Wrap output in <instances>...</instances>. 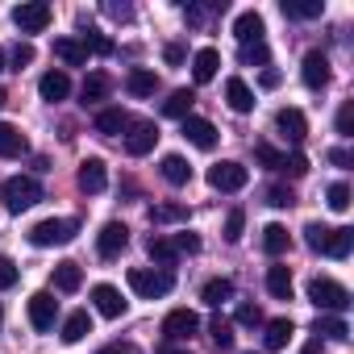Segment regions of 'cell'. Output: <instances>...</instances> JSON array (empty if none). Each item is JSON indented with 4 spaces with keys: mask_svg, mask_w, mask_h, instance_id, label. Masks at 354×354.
<instances>
[{
    "mask_svg": "<svg viewBox=\"0 0 354 354\" xmlns=\"http://www.w3.org/2000/svg\"><path fill=\"white\" fill-rule=\"evenodd\" d=\"M38 92H42V100H50V104L67 100V92H71V80H67V71H46V75L38 80Z\"/></svg>",
    "mask_w": 354,
    "mask_h": 354,
    "instance_id": "ffe728a7",
    "label": "cell"
},
{
    "mask_svg": "<svg viewBox=\"0 0 354 354\" xmlns=\"http://www.w3.org/2000/svg\"><path fill=\"white\" fill-rule=\"evenodd\" d=\"M125 246H129V230H125L121 221H109V225L96 234V250H100V259H117Z\"/></svg>",
    "mask_w": 354,
    "mask_h": 354,
    "instance_id": "4fadbf2b",
    "label": "cell"
},
{
    "mask_svg": "<svg viewBox=\"0 0 354 354\" xmlns=\"http://www.w3.org/2000/svg\"><path fill=\"white\" fill-rule=\"evenodd\" d=\"M0 71H5V50H0Z\"/></svg>",
    "mask_w": 354,
    "mask_h": 354,
    "instance_id": "91938a15",
    "label": "cell"
},
{
    "mask_svg": "<svg viewBox=\"0 0 354 354\" xmlns=\"http://www.w3.org/2000/svg\"><path fill=\"white\" fill-rule=\"evenodd\" d=\"M217 67H221V55H217L213 46H201V50L192 55V75H196V84L217 80Z\"/></svg>",
    "mask_w": 354,
    "mask_h": 354,
    "instance_id": "d6986e66",
    "label": "cell"
},
{
    "mask_svg": "<svg viewBox=\"0 0 354 354\" xmlns=\"http://www.w3.org/2000/svg\"><path fill=\"white\" fill-rule=\"evenodd\" d=\"M263 250H267L271 259L288 254V230H283V225H267V230H263Z\"/></svg>",
    "mask_w": 354,
    "mask_h": 354,
    "instance_id": "d590c367",
    "label": "cell"
},
{
    "mask_svg": "<svg viewBox=\"0 0 354 354\" xmlns=\"http://www.w3.org/2000/svg\"><path fill=\"white\" fill-rule=\"evenodd\" d=\"M146 250H150V259H154V263H162V267H171L175 259H180L175 242H171V238H158V234H154V238H146Z\"/></svg>",
    "mask_w": 354,
    "mask_h": 354,
    "instance_id": "d6a6232c",
    "label": "cell"
},
{
    "mask_svg": "<svg viewBox=\"0 0 354 354\" xmlns=\"http://www.w3.org/2000/svg\"><path fill=\"white\" fill-rule=\"evenodd\" d=\"M209 333H213V346H217L221 354H230V350H234V321L213 317V321H209Z\"/></svg>",
    "mask_w": 354,
    "mask_h": 354,
    "instance_id": "e575fe53",
    "label": "cell"
},
{
    "mask_svg": "<svg viewBox=\"0 0 354 354\" xmlns=\"http://www.w3.org/2000/svg\"><path fill=\"white\" fill-rule=\"evenodd\" d=\"M26 150H30L26 133L17 125H9V121H0V158H21Z\"/></svg>",
    "mask_w": 354,
    "mask_h": 354,
    "instance_id": "e0dca14e",
    "label": "cell"
},
{
    "mask_svg": "<svg viewBox=\"0 0 354 354\" xmlns=\"http://www.w3.org/2000/svg\"><path fill=\"white\" fill-rule=\"evenodd\" d=\"M313 333H317V337H325V342H346V337H350L346 321H342V317H329V313H325V317H317Z\"/></svg>",
    "mask_w": 354,
    "mask_h": 354,
    "instance_id": "1f68e13d",
    "label": "cell"
},
{
    "mask_svg": "<svg viewBox=\"0 0 354 354\" xmlns=\"http://www.w3.org/2000/svg\"><path fill=\"white\" fill-rule=\"evenodd\" d=\"M80 283H84L80 263H59L55 267V292H80Z\"/></svg>",
    "mask_w": 354,
    "mask_h": 354,
    "instance_id": "f546056e",
    "label": "cell"
},
{
    "mask_svg": "<svg viewBox=\"0 0 354 354\" xmlns=\"http://www.w3.org/2000/svg\"><path fill=\"white\" fill-rule=\"evenodd\" d=\"M234 321H238V325H263V313H259V304H238Z\"/></svg>",
    "mask_w": 354,
    "mask_h": 354,
    "instance_id": "bcb514c9",
    "label": "cell"
},
{
    "mask_svg": "<svg viewBox=\"0 0 354 354\" xmlns=\"http://www.w3.org/2000/svg\"><path fill=\"white\" fill-rule=\"evenodd\" d=\"M0 325H5V308H0Z\"/></svg>",
    "mask_w": 354,
    "mask_h": 354,
    "instance_id": "94428289",
    "label": "cell"
},
{
    "mask_svg": "<svg viewBox=\"0 0 354 354\" xmlns=\"http://www.w3.org/2000/svg\"><path fill=\"white\" fill-rule=\"evenodd\" d=\"M300 80H304V88L321 92V88L329 84V59H325L321 50H308L304 63H300Z\"/></svg>",
    "mask_w": 354,
    "mask_h": 354,
    "instance_id": "8fae6325",
    "label": "cell"
},
{
    "mask_svg": "<svg viewBox=\"0 0 354 354\" xmlns=\"http://www.w3.org/2000/svg\"><path fill=\"white\" fill-rule=\"evenodd\" d=\"M267 292L275 300H292V271L288 267H267Z\"/></svg>",
    "mask_w": 354,
    "mask_h": 354,
    "instance_id": "4dcf8cb0",
    "label": "cell"
},
{
    "mask_svg": "<svg viewBox=\"0 0 354 354\" xmlns=\"http://www.w3.org/2000/svg\"><path fill=\"white\" fill-rule=\"evenodd\" d=\"M329 225H321V221H308L304 225V242H308V250H317V254H325V246H329Z\"/></svg>",
    "mask_w": 354,
    "mask_h": 354,
    "instance_id": "f35d334b",
    "label": "cell"
},
{
    "mask_svg": "<svg viewBox=\"0 0 354 354\" xmlns=\"http://www.w3.org/2000/svg\"><path fill=\"white\" fill-rule=\"evenodd\" d=\"M225 104L234 109V113H250L254 109V92H250V84L246 80H225Z\"/></svg>",
    "mask_w": 354,
    "mask_h": 354,
    "instance_id": "44dd1931",
    "label": "cell"
},
{
    "mask_svg": "<svg viewBox=\"0 0 354 354\" xmlns=\"http://www.w3.org/2000/svg\"><path fill=\"white\" fill-rule=\"evenodd\" d=\"M188 217V209H180V205H158V209H150V221H184Z\"/></svg>",
    "mask_w": 354,
    "mask_h": 354,
    "instance_id": "b9f144b4",
    "label": "cell"
},
{
    "mask_svg": "<svg viewBox=\"0 0 354 354\" xmlns=\"http://www.w3.org/2000/svg\"><path fill=\"white\" fill-rule=\"evenodd\" d=\"M5 104H9V92H5V88H0V109H5Z\"/></svg>",
    "mask_w": 354,
    "mask_h": 354,
    "instance_id": "680465c9",
    "label": "cell"
},
{
    "mask_svg": "<svg viewBox=\"0 0 354 354\" xmlns=\"http://www.w3.org/2000/svg\"><path fill=\"white\" fill-rule=\"evenodd\" d=\"M201 329V317L192 313V308H171L167 317H162V337L175 346V342H188L192 333Z\"/></svg>",
    "mask_w": 354,
    "mask_h": 354,
    "instance_id": "52a82bcc",
    "label": "cell"
},
{
    "mask_svg": "<svg viewBox=\"0 0 354 354\" xmlns=\"http://www.w3.org/2000/svg\"><path fill=\"white\" fill-rule=\"evenodd\" d=\"M125 129H129V113H125V109H100V113H96V133L117 138V133H125Z\"/></svg>",
    "mask_w": 354,
    "mask_h": 354,
    "instance_id": "7402d4cb",
    "label": "cell"
},
{
    "mask_svg": "<svg viewBox=\"0 0 354 354\" xmlns=\"http://www.w3.org/2000/svg\"><path fill=\"white\" fill-rule=\"evenodd\" d=\"M184 138H188L196 150H213V146L221 142L217 125H213V121H205V117H184Z\"/></svg>",
    "mask_w": 354,
    "mask_h": 354,
    "instance_id": "7c38bea8",
    "label": "cell"
},
{
    "mask_svg": "<svg viewBox=\"0 0 354 354\" xmlns=\"http://www.w3.org/2000/svg\"><path fill=\"white\" fill-rule=\"evenodd\" d=\"M350 250H354V230H346V225H342V230H333V234H329L325 254H329V259H350Z\"/></svg>",
    "mask_w": 354,
    "mask_h": 354,
    "instance_id": "836d02e7",
    "label": "cell"
},
{
    "mask_svg": "<svg viewBox=\"0 0 354 354\" xmlns=\"http://www.w3.org/2000/svg\"><path fill=\"white\" fill-rule=\"evenodd\" d=\"M337 133H342V138L354 133V104H342V109H337Z\"/></svg>",
    "mask_w": 354,
    "mask_h": 354,
    "instance_id": "c3c4849f",
    "label": "cell"
},
{
    "mask_svg": "<svg viewBox=\"0 0 354 354\" xmlns=\"http://www.w3.org/2000/svg\"><path fill=\"white\" fill-rule=\"evenodd\" d=\"M50 5L46 0H26V5H17L13 9V26L21 30V34H42L46 26H50Z\"/></svg>",
    "mask_w": 354,
    "mask_h": 354,
    "instance_id": "5b68a950",
    "label": "cell"
},
{
    "mask_svg": "<svg viewBox=\"0 0 354 354\" xmlns=\"http://www.w3.org/2000/svg\"><path fill=\"white\" fill-rule=\"evenodd\" d=\"M75 184H80V192H88V196L104 192V188H109V171H104V162H100V158H84V162H80V175H75Z\"/></svg>",
    "mask_w": 354,
    "mask_h": 354,
    "instance_id": "30bf717a",
    "label": "cell"
},
{
    "mask_svg": "<svg viewBox=\"0 0 354 354\" xmlns=\"http://www.w3.org/2000/svg\"><path fill=\"white\" fill-rule=\"evenodd\" d=\"M17 275H21V271H17L13 259H0V292H9V288L17 283Z\"/></svg>",
    "mask_w": 354,
    "mask_h": 354,
    "instance_id": "ee69618b",
    "label": "cell"
},
{
    "mask_svg": "<svg viewBox=\"0 0 354 354\" xmlns=\"http://www.w3.org/2000/svg\"><path fill=\"white\" fill-rule=\"evenodd\" d=\"M263 88H279V71H263Z\"/></svg>",
    "mask_w": 354,
    "mask_h": 354,
    "instance_id": "11a10c76",
    "label": "cell"
},
{
    "mask_svg": "<svg viewBox=\"0 0 354 354\" xmlns=\"http://www.w3.org/2000/svg\"><path fill=\"white\" fill-rule=\"evenodd\" d=\"M201 300L213 304V308H221L225 300H234V279H225V275H221V279H209V283L201 288Z\"/></svg>",
    "mask_w": 354,
    "mask_h": 354,
    "instance_id": "4316f807",
    "label": "cell"
},
{
    "mask_svg": "<svg viewBox=\"0 0 354 354\" xmlns=\"http://www.w3.org/2000/svg\"><path fill=\"white\" fill-rule=\"evenodd\" d=\"M300 354H321V350H317V342H313V346H304V350H300Z\"/></svg>",
    "mask_w": 354,
    "mask_h": 354,
    "instance_id": "6f0895ef",
    "label": "cell"
},
{
    "mask_svg": "<svg viewBox=\"0 0 354 354\" xmlns=\"http://www.w3.org/2000/svg\"><path fill=\"white\" fill-rule=\"evenodd\" d=\"M55 317H59V300L50 292H34L30 296V325L38 333H46V329H55Z\"/></svg>",
    "mask_w": 354,
    "mask_h": 354,
    "instance_id": "9c48e42d",
    "label": "cell"
},
{
    "mask_svg": "<svg viewBox=\"0 0 354 354\" xmlns=\"http://www.w3.org/2000/svg\"><path fill=\"white\" fill-rule=\"evenodd\" d=\"M279 171H288L292 180H300V175H308V158H304V154H288V158L279 162Z\"/></svg>",
    "mask_w": 354,
    "mask_h": 354,
    "instance_id": "7bdbcfd3",
    "label": "cell"
},
{
    "mask_svg": "<svg viewBox=\"0 0 354 354\" xmlns=\"http://www.w3.org/2000/svg\"><path fill=\"white\" fill-rule=\"evenodd\" d=\"M0 196H5V205L13 213H26L42 201V184L34 180V175H13V180H5V188H0Z\"/></svg>",
    "mask_w": 354,
    "mask_h": 354,
    "instance_id": "7a4b0ae2",
    "label": "cell"
},
{
    "mask_svg": "<svg viewBox=\"0 0 354 354\" xmlns=\"http://www.w3.org/2000/svg\"><path fill=\"white\" fill-rule=\"evenodd\" d=\"M158 354H192V350H188V346H171V342H167V346H162Z\"/></svg>",
    "mask_w": 354,
    "mask_h": 354,
    "instance_id": "9f6ffc18",
    "label": "cell"
},
{
    "mask_svg": "<svg viewBox=\"0 0 354 354\" xmlns=\"http://www.w3.org/2000/svg\"><path fill=\"white\" fill-rule=\"evenodd\" d=\"M154 142H158V125H154V121H129V133H125V150H129L133 158L150 154V150H154Z\"/></svg>",
    "mask_w": 354,
    "mask_h": 354,
    "instance_id": "ba28073f",
    "label": "cell"
},
{
    "mask_svg": "<svg viewBox=\"0 0 354 354\" xmlns=\"http://www.w3.org/2000/svg\"><path fill=\"white\" fill-rule=\"evenodd\" d=\"M329 162H333V167H350V150L333 146V150H329Z\"/></svg>",
    "mask_w": 354,
    "mask_h": 354,
    "instance_id": "f5cc1de1",
    "label": "cell"
},
{
    "mask_svg": "<svg viewBox=\"0 0 354 354\" xmlns=\"http://www.w3.org/2000/svg\"><path fill=\"white\" fill-rule=\"evenodd\" d=\"M171 242H175V250H180V254H196V250H201V238L188 234V230H184V234H175Z\"/></svg>",
    "mask_w": 354,
    "mask_h": 354,
    "instance_id": "7dc6e473",
    "label": "cell"
},
{
    "mask_svg": "<svg viewBox=\"0 0 354 354\" xmlns=\"http://www.w3.org/2000/svg\"><path fill=\"white\" fill-rule=\"evenodd\" d=\"M158 171H162V180H167L171 188H184V184L192 180V167H188V158H184V154H162Z\"/></svg>",
    "mask_w": 354,
    "mask_h": 354,
    "instance_id": "2e32d148",
    "label": "cell"
},
{
    "mask_svg": "<svg viewBox=\"0 0 354 354\" xmlns=\"http://www.w3.org/2000/svg\"><path fill=\"white\" fill-rule=\"evenodd\" d=\"M234 38L246 46V42H263V17L254 13V9H246V13H238L234 17Z\"/></svg>",
    "mask_w": 354,
    "mask_h": 354,
    "instance_id": "ac0fdd59",
    "label": "cell"
},
{
    "mask_svg": "<svg viewBox=\"0 0 354 354\" xmlns=\"http://www.w3.org/2000/svg\"><path fill=\"white\" fill-rule=\"evenodd\" d=\"M283 17H300V21H308V17H321V0H283Z\"/></svg>",
    "mask_w": 354,
    "mask_h": 354,
    "instance_id": "8d00e7d4",
    "label": "cell"
},
{
    "mask_svg": "<svg viewBox=\"0 0 354 354\" xmlns=\"http://www.w3.org/2000/svg\"><path fill=\"white\" fill-rule=\"evenodd\" d=\"M242 230H246V213L234 209V213L225 217V242H242Z\"/></svg>",
    "mask_w": 354,
    "mask_h": 354,
    "instance_id": "60d3db41",
    "label": "cell"
},
{
    "mask_svg": "<svg viewBox=\"0 0 354 354\" xmlns=\"http://www.w3.org/2000/svg\"><path fill=\"white\" fill-rule=\"evenodd\" d=\"M75 234H80V221H71V217H46V221H38L30 230V242L38 250H46V246H67Z\"/></svg>",
    "mask_w": 354,
    "mask_h": 354,
    "instance_id": "6da1fadb",
    "label": "cell"
},
{
    "mask_svg": "<svg viewBox=\"0 0 354 354\" xmlns=\"http://www.w3.org/2000/svg\"><path fill=\"white\" fill-rule=\"evenodd\" d=\"M92 304H96V313L109 317V321H117V317L125 313V300H121V292H117L113 283H96V288H92Z\"/></svg>",
    "mask_w": 354,
    "mask_h": 354,
    "instance_id": "5bb4252c",
    "label": "cell"
},
{
    "mask_svg": "<svg viewBox=\"0 0 354 354\" xmlns=\"http://www.w3.org/2000/svg\"><path fill=\"white\" fill-rule=\"evenodd\" d=\"M325 201H329V209H333V213H346V209H350V184H329Z\"/></svg>",
    "mask_w": 354,
    "mask_h": 354,
    "instance_id": "ab89813d",
    "label": "cell"
},
{
    "mask_svg": "<svg viewBox=\"0 0 354 354\" xmlns=\"http://www.w3.org/2000/svg\"><path fill=\"white\" fill-rule=\"evenodd\" d=\"M55 55H59L67 67H84V63H88V46L75 42V38H55Z\"/></svg>",
    "mask_w": 354,
    "mask_h": 354,
    "instance_id": "d4e9b609",
    "label": "cell"
},
{
    "mask_svg": "<svg viewBox=\"0 0 354 354\" xmlns=\"http://www.w3.org/2000/svg\"><path fill=\"white\" fill-rule=\"evenodd\" d=\"M238 59H242L246 67H267V63H271V50H267V42H246V46L238 50Z\"/></svg>",
    "mask_w": 354,
    "mask_h": 354,
    "instance_id": "74e56055",
    "label": "cell"
},
{
    "mask_svg": "<svg viewBox=\"0 0 354 354\" xmlns=\"http://www.w3.org/2000/svg\"><path fill=\"white\" fill-rule=\"evenodd\" d=\"M308 300H313L321 313H346V308H350V292H346L337 279H313V283H308Z\"/></svg>",
    "mask_w": 354,
    "mask_h": 354,
    "instance_id": "277c9868",
    "label": "cell"
},
{
    "mask_svg": "<svg viewBox=\"0 0 354 354\" xmlns=\"http://www.w3.org/2000/svg\"><path fill=\"white\" fill-rule=\"evenodd\" d=\"M275 129H279L288 142H304L308 121H304V113H300V109H279V113H275Z\"/></svg>",
    "mask_w": 354,
    "mask_h": 354,
    "instance_id": "9a60e30c",
    "label": "cell"
},
{
    "mask_svg": "<svg viewBox=\"0 0 354 354\" xmlns=\"http://www.w3.org/2000/svg\"><path fill=\"white\" fill-rule=\"evenodd\" d=\"M129 288L142 300H158L175 288V275L171 271H150V267H129Z\"/></svg>",
    "mask_w": 354,
    "mask_h": 354,
    "instance_id": "3957f363",
    "label": "cell"
},
{
    "mask_svg": "<svg viewBox=\"0 0 354 354\" xmlns=\"http://www.w3.org/2000/svg\"><path fill=\"white\" fill-rule=\"evenodd\" d=\"M246 180H250V171H246L242 162H234V158H225V162H213V167H209V184H213L217 192H242V188H246Z\"/></svg>",
    "mask_w": 354,
    "mask_h": 354,
    "instance_id": "8992f818",
    "label": "cell"
},
{
    "mask_svg": "<svg viewBox=\"0 0 354 354\" xmlns=\"http://www.w3.org/2000/svg\"><path fill=\"white\" fill-rule=\"evenodd\" d=\"M154 88H158V75L146 71V67H133V71L125 75V92H129V96H154Z\"/></svg>",
    "mask_w": 354,
    "mask_h": 354,
    "instance_id": "cb8c5ba5",
    "label": "cell"
},
{
    "mask_svg": "<svg viewBox=\"0 0 354 354\" xmlns=\"http://www.w3.org/2000/svg\"><path fill=\"white\" fill-rule=\"evenodd\" d=\"M30 63H34V46H30V42H17V46H13V67L21 71V67H30Z\"/></svg>",
    "mask_w": 354,
    "mask_h": 354,
    "instance_id": "681fc988",
    "label": "cell"
},
{
    "mask_svg": "<svg viewBox=\"0 0 354 354\" xmlns=\"http://www.w3.org/2000/svg\"><path fill=\"white\" fill-rule=\"evenodd\" d=\"M254 154H259V162H263V167H279V162H283V154H279L275 146H267V142H263Z\"/></svg>",
    "mask_w": 354,
    "mask_h": 354,
    "instance_id": "f907efd6",
    "label": "cell"
},
{
    "mask_svg": "<svg viewBox=\"0 0 354 354\" xmlns=\"http://www.w3.org/2000/svg\"><path fill=\"white\" fill-rule=\"evenodd\" d=\"M88 333H92V317H88L84 308H80V313H71V317L63 321V342H67V346H75V342H84Z\"/></svg>",
    "mask_w": 354,
    "mask_h": 354,
    "instance_id": "83f0119b",
    "label": "cell"
},
{
    "mask_svg": "<svg viewBox=\"0 0 354 354\" xmlns=\"http://www.w3.org/2000/svg\"><path fill=\"white\" fill-rule=\"evenodd\" d=\"M113 92V80L104 75V71H92L88 80H84V88H80V96H84V104H96V100H104Z\"/></svg>",
    "mask_w": 354,
    "mask_h": 354,
    "instance_id": "484cf974",
    "label": "cell"
},
{
    "mask_svg": "<svg viewBox=\"0 0 354 354\" xmlns=\"http://www.w3.org/2000/svg\"><path fill=\"white\" fill-rule=\"evenodd\" d=\"M267 205H271V209H292L296 196H292L288 188H267Z\"/></svg>",
    "mask_w": 354,
    "mask_h": 354,
    "instance_id": "f6af8a7d",
    "label": "cell"
},
{
    "mask_svg": "<svg viewBox=\"0 0 354 354\" xmlns=\"http://www.w3.org/2000/svg\"><path fill=\"white\" fill-rule=\"evenodd\" d=\"M192 104H196V92L180 88V92H171V96L162 100V113L175 117V121H184V117H192Z\"/></svg>",
    "mask_w": 354,
    "mask_h": 354,
    "instance_id": "603a6c76",
    "label": "cell"
},
{
    "mask_svg": "<svg viewBox=\"0 0 354 354\" xmlns=\"http://www.w3.org/2000/svg\"><path fill=\"white\" fill-rule=\"evenodd\" d=\"M162 59H167L171 67H180V63H184V46H175V42H171V46L162 50Z\"/></svg>",
    "mask_w": 354,
    "mask_h": 354,
    "instance_id": "816d5d0a",
    "label": "cell"
},
{
    "mask_svg": "<svg viewBox=\"0 0 354 354\" xmlns=\"http://www.w3.org/2000/svg\"><path fill=\"white\" fill-rule=\"evenodd\" d=\"M292 321L288 317H275V321H267V333H263V342H267V350H283L288 342H292Z\"/></svg>",
    "mask_w": 354,
    "mask_h": 354,
    "instance_id": "f1b7e54d",
    "label": "cell"
},
{
    "mask_svg": "<svg viewBox=\"0 0 354 354\" xmlns=\"http://www.w3.org/2000/svg\"><path fill=\"white\" fill-rule=\"evenodd\" d=\"M96 354H138V350H133V346H121V342H117V346H104V350H96Z\"/></svg>",
    "mask_w": 354,
    "mask_h": 354,
    "instance_id": "db71d44e",
    "label": "cell"
}]
</instances>
